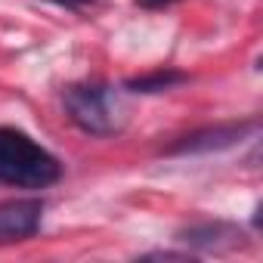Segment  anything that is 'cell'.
Listing matches in <instances>:
<instances>
[{
	"label": "cell",
	"instance_id": "obj_1",
	"mask_svg": "<svg viewBox=\"0 0 263 263\" xmlns=\"http://www.w3.org/2000/svg\"><path fill=\"white\" fill-rule=\"evenodd\" d=\"M59 158L19 127H0V183L16 189H47L59 183Z\"/></svg>",
	"mask_w": 263,
	"mask_h": 263
},
{
	"label": "cell",
	"instance_id": "obj_2",
	"mask_svg": "<svg viewBox=\"0 0 263 263\" xmlns=\"http://www.w3.org/2000/svg\"><path fill=\"white\" fill-rule=\"evenodd\" d=\"M68 118L90 137H115L127 124V108L108 84H74L62 96Z\"/></svg>",
	"mask_w": 263,
	"mask_h": 263
},
{
	"label": "cell",
	"instance_id": "obj_3",
	"mask_svg": "<svg viewBox=\"0 0 263 263\" xmlns=\"http://www.w3.org/2000/svg\"><path fill=\"white\" fill-rule=\"evenodd\" d=\"M248 134H257V121H229L217 127H201L192 134L180 137L164 149V155H208V152H223L241 143Z\"/></svg>",
	"mask_w": 263,
	"mask_h": 263
},
{
	"label": "cell",
	"instance_id": "obj_4",
	"mask_svg": "<svg viewBox=\"0 0 263 263\" xmlns=\"http://www.w3.org/2000/svg\"><path fill=\"white\" fill-rule=\"evenodd\" d=\"M44 201L41 198H16L0 204V245L25 241L41 229Z\"/></svg>",
	"mask_w": 263,
	"mask_h": 263
},
{
	"label": "cell",
	"instance_id": "obj_5",
	"mask_svg": "<svg viewBox=\"0 0 263 263\" xmlns=\"http://www.w3.org/2000/svg\"><path fill=\"white\" fill-rule=\"evenodd\" d=\"M238 229L232 223H223V220H204V223H192L186 229L177 232V241H186L192 248H201V251H220L223 245L232 248L238 241Z\"/></svg>",
	"mask_w": 263,
	"mask_h": 263
},
{
	"label": "cell",
	"instance_id": "obj_6",
	"mask_svg": "<svg viewBox=\"0 0 263 263\" xmlns=\"http://www.w3.org/2000/svg\"><path fill=\"white\" fill-rule=\"evenodd\" d=\"M189 74L183 71H174V68H161V71H152V74H143V78H130L124 87L130 93H164L177 84H186Z\"/></svg>",
	"mask_w": 263,
	"mask_h": 263
},
{
	"label": "cell",
	"instance_id": "obj_7",
	"mask_svg": "<svg viewBox=\"0 0 263 263\" xmlns=\"http://www.w3.org/2000/svg\"><path fill=\"white\" fill-rule=\"evenodd\" d=\"M50 4H56V7H65V10H74V13H81V10L93 7V0H50Z\"/></svg>",
	"mask_w": 263,
	"mask_h": 263
},
{
	"label": "cell",
	"instance_id": "obj_8",
	"mask_svg": "<svg viewBox=\"0 0 263 263\" xmlns=\"http://www.w3.org/2000/svg\"><path fill=\"white\" fill-rule=\"evenodd\" d=\"M143 257H149V260H186L189 254H177V251H149V254H143Z\"/></svg>",
	"mask_w": 263,
	"mask_h": 263
},
{
	"label": "cell",
	"instance_id": "obj_9",
	"mask_svg": "<svg viewBox=\"0 0 263 263\" xmlns=\"http://www.w3.org/2000/svg\"><path fill=\"white\" fill-rule=\"evenodd\" d=\"M140 7H167V4H177V0H137Z\"/></svg>",
	"mask_w": 263,
	"mask_h": 263
}]
</instances>
